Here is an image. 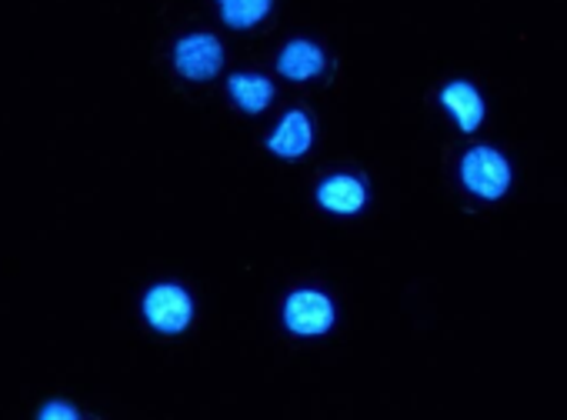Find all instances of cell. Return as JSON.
Here are the masks:
<instances>
[{
	"instance_id": "obj_1",
	"label": "cell",
	"mask_w": 567,
	"mask_h": 420,
	"mask_svg": "<svg viewBox=\"0 0 567 420\" xmlns=\"http://www.w3.org/2000/svg\"><path fill=\"white\" fill-rule=\"evenodd\" d=\"M461 183L467 194H475L481 201H501L514 183L511 161L497 148H488V144L470 148L461 157Z\"/></svg>"
},
{
	"instance_id": "obj_2",
	"label": "cell",
	"mask_w": 567,
	"mask_h": 420,
	"mask_svg": "<svg viewBox=\"0 0 567 420\" xmlns=\"http://www.w3.org/2000/svg\"><path fill=\"white\" fill-rule=\"evenodd\" d=\"M284 320H288L294 334H304V338L327 334L330 323H335V304L317 291H298L291 294L288 307H284Z\"/></svg>"
},
{
	"instance_id": "obj_3",
	"label": "cell",
	"mask_w": 567,
	"mask_h": 420,
	"mask_svg": "<svg viewBox=\"0 0 567 420\" xmlns=\"http://www.w3.org/2000/svg\"><path fill=\"white\" fill-rule=\"evenodd\" d=\"M174 61H177V71L184 77H191V80H211L220 64H224V51H220V43L217 37L211 34H194V37H184L177 43V51H174Z\"/></svg>"
},
{
	"instance_id": "obj_4",
	"label": "cell",
	"mask_w": 567,
	"mask_h": 420,
	"mask_svg": "<svg viewBox=\"0 0 567 420\" xmlns=\"http://www.w3.org/2000/svg\"><path fill=\"white\" fill-rule=\"evenodd\" d=\"M144 314H148V320L158 327V331H164V334H180L184 327L191 323L194 307H191V297H187L180 288L161 284V288H154V291L148 294Z\"/></svg>"
},
{
	"instance_id": "obj_5",
	"label": "cell",
	"mask_w": 567,
	"mask_h": 420,
	"mask_svg": "<svg viewBox=\"0 0 567 420\" xmlns=\"http://www.w3.org/2000/svg\"><path fill=\"white\" fill-rule=\"evenodd\" d=\"M441 107L454 117V124L464 133H475L484 117H488V104H484V93L470 84V80H451L441 90Z\"/></svg>"
},
{
	"instance_id": "obj_6",
	"label": "cell",
	"mask_w": 567,
	"mask_h": 420,
	"mask_svg": "<svg viewBox=\"0 0 567 420\" xmlns=\"http://www.w3.org/2000/svg\"><path fill=\"white\" fill-rule=\"evenodd\" d=\"M317 198L327 211H335V214H357L367 201V191H364V183L357 177L338 174V177H330V180L320 183Z\"/></svg>"
},
{
	"instance_id": "obj_7",
	"label": "cell",
	"mask_w": 567,
	"mask_h": 420,
	"mask_svg": "<svg viewBox=\"0 0 567 420\" xmlns=\"http://www.w3.org/2000/svg\"><path fill=\"white\" fill-rule=\"evenodd\" d=\"M277 67L291 80H311L324 71V51L307 40H294V43L284 47V54L277 58Z\"/></svg>"
},
{
	"instance_id": "obj_8",
	"label": "cell",
	"mask_w": 567,
	"mask_h": 420,
	"mask_svg": "<svg viewBox=\"0 0 567 420\" xmlns=\"http://www.w3.org/2000/svg\"><path fill=\"white\" fill-rule=\"evenodd\" d=\"M270 151L280 157H301L311 148V120L301 111H291L280 120V127L274 130V137L267 140Z\"/></svg>"
},
{
	"instance_id": "obj_9",
	"label": "cell",
	"mask_w": 567,
	"mask_h": 420,
	"mask_svg": "<svg viewBox=\"0 0 567 420\" xmlns=\"http://www.w3.org/2000/svg\"><path fill=\"white\" fill-rule=\"evenodd\" d=\"M230 93L248 114H261L274 98V87H270V80H264L257 74H238V77H230Z\"/></svg>"
},
{
	"instance_id": "obj_10",
	"label": "cell",
	"mask_w": 567,
	"mask_h": 420,
	"mask_svg": "<svg viewBox=\"0 0 567 420\" xmlns=\"http://www.w3.org/2000/svg\"><path fill=\"white\" fill-rule=\"evenodd\" d=\"M217 4L230 27H254L270 11V0H217Z\"/></svg>"
},
{
	"instance_id": "obj_11",
	"label": "cell",
	"mask_w": 567,
	"mask_h": 420,
	"mask_svg": "<svg viewBox=\"0 0 567 420\" xmlns=\"http://www.w3.org/2000/svg\"><path fill=\"white\" fill-rule=\"evenodd\" d=\"M40 417H43V420H54V417H67V420H74L77 410H71V407H64V404H51V407H43V410H40Z\"/></svg>"
}]
</instances>
